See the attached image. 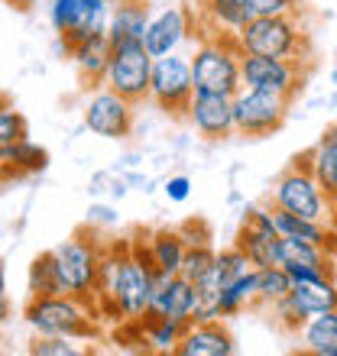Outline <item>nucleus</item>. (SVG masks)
<instances>
[{
	"label": "nucleus",
	"mask_w": 337,
	"mask_h": 356,
	"mask_svg": "<svg viewBox=\"0 0 337 356\" xmlns=\"http://www.w3.org/2000/svg\"><path fill=\"white\" fill-rule=\"evenodd\" d=\"M23 321L36 337H68L91 340L97 337V311L91 298L78 295H29Z\"/></svg>",
	"instance_id": "1"
},
{
	"label": "nucleus",
	"mask_w": 337,
	"mask_h": 356,
	"mask_svg": "<svg viewBox=\"0 0 337 356\" xmlns=\"http://www.w3.org/2000/svg\"><path fill=\"white\" fill-rule=\"evenodd\" d=\"M237 46L244 56H272V58H295L311 62V39L301 29L299 13L282 17H250L234 33Z\"/></svg>",
	"instance_id": "2"
},
{
	"label": "nucleus",
	"mask_w": 337,
	"mask_h": 356,
	"mask_svg": "<svg viewBox=\"0 0 337 356\" xmlns=\"http://www.w3.org/2000/svg\"><path fill=\"white\" fill-rule=\"evenodd\" d=\"M240 58H244V52L237 46L234 33H207L195 46V56H188L191 78H195V91H211V94L234 97L244 88Z\"/></svg>",
	"instance_id": "3"
},
{
	"label": "nucleus",
	"mask_w": 337,
	"mask_h": 356,
	"mask_svg": "<svg viewBox=\"0 0 337 356\" xmlns=\"http://www.w3.org/2000/svg\"><path fill=\"white\" fill-rule=\"evenodd\" d=\"M272 207H282L289 214L311 217V220H324L328 224V207L331 197L318 185V178L308 165V152H301L289 162V169L272 181Z\"/></svg>",
	"instance_id": "4"
},
{
	"label": "nucleus",
	"mask_w": 337,
	"mask_h": 356,
	"mask_svg": "<svg viewBox=\"0 0 337 356\" xmlns=\"http://www.w3.org/2000/svg\"><path fill=\"white\" fill-rule=\"evenodd\" d=\"M52 263L58 269V279L65 285V295H78V298H91L94 282H97V266H101L104 246L97 243V236H88V230H78L72 240L58 243L49 250Z\"/></svg>",
	"instance_id": "5"
},
{
	"label": "nucleus",
	"mask_w": 337,
	"mask_h": 356,
	"mask_svg": "<svg viewBox=\"0 0 337 356\" xmlns=\"http://www.w3.org/2000/svg\"><path fill=\"white\" fill-rule=\"evenodd\" d=\"M150 75H152V56L143 46V39L133 42H117L111 46V62L104 72V88L117 91L130 104L150 101Z\"/></svg>",
	"instance_id": "6"
},
{
	"label": "nucleus",
	"mask_w": 337,
	"mask_h": 356,
	"mask_svg": "<svg viewBox=\"0 0 337 356\" xmlns=\"http://www.w3.org/2000/svg\"><path fill=\"white\" fill-rule=\"evenodd\" d=\"M308 65L311 62H295V58L244 56L240 78H244V88H256V91H269L285 101H295L308 85Z\"/></svg>",
	"instance_id": "7"
},
{
	"label": "nucleus",
	"mask_w": 337,
	"mask_h": 356,
	"mask_svg": "<svg viewBox=\"0 0 337 356\" xmlns=\"http://www.w3.org/2000/svg\"><path fill=\"white\" fill-rule=\"evenodd\" d=\"M292 101L269 91H256V88H240L234 94V130L237 136H250L262 140L282 130V123L289 120Z\"/></svg>",
	"instance_id": "8"
},
{
	"label": "nucleus",
	"mask_w": 337,
	"mask_h": 356,
	"mask_svg": "<svg viewBox=\"0 0 337 356\" xmlns=\"http://www.w3.org/2000/svg\"><path fill=\"white\" fill-rule=\"evenodd\" d=\"M195 94V78H191V62L182 52L152 58L150 75V101L166 111L168 117H185L188 101Z\"/></svg>",
	"instance_id": "9"
},
{
	"label": "nucleus",
	"mask_w": 337,
	"mask_h": 356,
	"mask_svg": "<svg viewBox=\"0 0 337 356\" xmlns=\"http://www.w3.org/2000/svg\"><path fill=\"white\" fill-rule=\"evenodd\" d=\"M272 321L279 324L285 334H299L308 318L321 314V311H337V285L334 279L328 282H299L292 285L289 295L272 305Z\"/></svg>",
	"instance_id": "10"
},
{
	"label": "nucleus",
	"mask_w": 337,
	"mask_h": 356,
	"mask_svg": "<svg viewBox=\"0 0 337 356\" xmlns=\"http://www.w3.org/2000/svg\"><path fill=\"white\" fill-rule=\"evenodd\" d=\"M81 120L101 140H127L136 123V104H130L111 88L97 85L84 101Z\"/></svg>",
	"instance_id": "11"
},
{
	"label": "nucleus",
	"mask_w": 337,
	"mask_h": 356,
	"mask_svg": "<svg viewBox=\"0 0 337 356\" xmlns=\"http://www.w3.org/2000/svg\"><path fill=\"white\" fill-rule=\"evenodd\" d=\"M279 243H282V236L276 230V224H272L269 207H244L234 246L250 259L253 269L279 266Z\"/></svg>",
	"instance_id": "12"
},
{
	"label": "nucleus",
	"mask_w": 337,
	"mask_h": 356,
	"mask_svg": "<svg viewBox=\"0 0 337 356\" xmlns=\"http://www.w3.org/2000/svg\"><path fill=\"white\" fill-rule=\"evenodd\" d=\"M185 120L201 140H227L234 136V97L211 91H195L188 101Z\"/></svg>",
	"instance_id": "13"
},
{
	"label": "nucleus",
	"mask_w": 337,
	"mask_h": 356,
	"mask_svg": "<svg viewBox=\"0 0 337 356\" xmlns=\"http://www.w3.org/2000/svg\"><path fill=\"white\" fill-rule=\"evenodd\" d=\"M191 33H195V17L185 7H166L156 17H150L146 33H143V46L150 49L152 58L172 56L191 39Z\"/></svg>",
	"instance_id": "14"
},
{
	"label": "nucleus",
	"mask_w": 337,
	"mask_h": 356,
	"mask_svg": "<svg viewBox=\"0 0 337 356\" xmlns=\"http://www.w3.org/2000/svg\"><path fill=\"white\" fill-rule=\"evenodd\" d=\"M198 308V289L182 272L178 275H156V291L150 301L152 318H166L175 324H191V314Z\"/></svg>",
	"instance_id": "15"
},
{
	"label": "nucleus",
	"mask_w": 337,
	"mask_h": 356,
	"mask_svg": "<svg viewBox=\"0 0 337 356\" xmlns=\"http://www.w3.org/2000/svg\"><path fill=\"white\" fill-rule=\"evenodd\" d=\"M178 356H234L237 340L224 321H191L175 347Z\"/></svg>",
	"instance_id": "16"
},
{
	"label": "nucleus",
	"mask_w": 337,
	"mask_h": 356,
	"mask_svg": "<svg viewBox=\"0 0 337 356\" xmlns=\"http://www.w3.org/2000/svg\"><path fill=\"white\" fill-rule=\"evenodd\" d=\"M143 250L150 256L156 275H178L182 272V259H185V236L172 230V227H156L140 236Z\"/></svg>",
	"instance_id": "17"
},
{
	"label": "nucleus",
	"mask_w": 337,
	"mask_h": 356,
	"mask_svg": "<svg viewBox=\"0 0 337 356\" xmlns=\"http://www.w3.org/2000/svg\"><path fill=\"white\" fill-rule=\"evenodd\" d=\"M150 17L152 13H150V3H146V0H113L111 23H107V42L117 46V42L143 39Z\"/></svg>",
	"instance_id": "18"
},
{
	"label": "nucleus",
	"mask_w": 337,
	"mask_h": 356,
	"mask_svg": "<svg viewBox=\"0 0 337 356\" xmlns=\"http://www.w3.org/2000/svg\"><path fill=\"white\" fill-rule=\"evenodd\" d=\"M49 165V152L46 146L33 143L29 136L23 140H13L7 146H0V169L7 178H19V175H36V172H46Z\"/></svg>",
	"instance_id": "19"
},
{
	"label": "nucleus",
	"mask_w": 337,
	"mask_h": 356,
	"mask_svg": "<svg viewBox=\"0 0 337 356\" xmlns=\"http://www.w3.org/2000/svg\"><path fill=\"white\" fill-rule=\"evenodd\" d=\"M68 56L75 62L78 75L88 88H97L104 81V72H107V62H111V42L107 36H94L84 39V42H75L68 46Z\"/></svg>",
	"instance_id": "20"
},
{
	"label": "nucleus",
	"mask_w": 337,
	"mask_h": 356,
	"mask_svg": "<svg viewBox=\"0 0 337 356\" xmlns=\"http://www.w3.org/2000/svg\"><path fill=\"white\" fill-rule=\"evenodd\" d=\"M301 353L311 356H337V311H321L295 334Z\"/></svg>",
	"instance_id": "21"
},
{
	"label": "nucleus",
	"mask_w": 337,
	"mask_h": 356,
	"mask_svg": "<svg viewBox=\"0 0 337 356\" xmlns=\"http://www.w3.org/2000/svg\"><path fill=\"white\" fill-rule=\"evenodd\" d=\"M308 165L328 197H337V123L321 133V140L308 149Z\"/></svg>",
	"instance_id": "22"
},
{
	"label": "nucleus",
	"mask_w": 337,
	"mask_h": 356,
	"mask_svg": "<svg viewBox=\"0 0 337 356\" xmlns=\"http://www.w3.org/2000/svg\"><path fill=\"white\" fill-rule=\"evenodd\" d=\"M250 17L244 0H201V23L207 33H237Z\"/></svg>",
	"instance_id": "23"
},
{
	"label": "nucleus",
	"mask_w": 337,
	"mask_h": 356,
	"mask_svg": "<svg viewBox=\"0 0 337 356\" xmlns=\"http://www.w3.org/2000/svg\"><path fill=\"white\" fill-rule=\"evenodd\" d=\"M279 266H308V269H321L334 275V256L318 243H305V240H292L282 236L279 243Z\"/></svg>",
	"instance_id": "24"
},
{
	"label": "nucleus",
	"mask_w": 337,
	"mask_h": 356,
	"mask_svg": "<svg viewBox=\"0 0 337 356\" xmlns=\"http://www.w3.org/2000/svg\"><path fill=\"white\" fill-rule=\"evenodd\" d=\"M253 305H256V269L237 275L234 282H227L224 289H221V295H217V314L224 321L244 314Z\"/></svg>",
	"instance_id": "25"
},
{
	"label": "nucleus",
	"mask_w": 337,
	"mask_h": 356,
	"mask_svg": "<svg viewBox=\"0 0 337 356\" xmlns=\"http://www.w3.org/2000/svg\"><path fill=\"white\" fill-rule=\"evenodd\" d=\"M143 321V340H146V350L152 353H175L178 340L185 334L188 324H175V321H166V318H152L146 314Z\"/></svg>",
	"instance_id": "26"
},
{
	"label": "nucleus",
	"mask_w": 337,
	"mask_h": 356,
	"mask_svg": "<svg viewBox=\"0 0 337 356\" xmlns=\"http://www.w3.org/2000/svg\"><path fill=\"white\" fill-rule=\"evenodd\" d=\"M292 289L289 272L282 266H266V269H256V305L260 308H272L276 301H282Z\"/></svg>",
	"instance_id": "27"
},
{
	"label": "nucleus",
	"mask_w": 337,
	"mask_h": 356,
	"mask_svg": "<svg viewBox=\"0 0 337 356\" xmlns=\"http://www.w3.org/2000/svg\"><path fill=\"white\" fill-rule=\"evenodd\" d=\"M29 295H65V285L58 279V269L52 263V253H39L29 263Z\"/></svg>",
	"instance_id": "28"
},
{
	"label": "nucleus",
	"mask_w": 337,
	"mask_h": 356,
	"mask_svg": "<svg viewBox=\"0 0 337 356\" xmlns=\"http://www.w3.org/2000/svg\"><path fill=\"white\" fill-rule=\"evenodd\" d=\"M250 259H246L237 246H227V250H221V253L214 256V266H211V272H214V279L217 285L224 289L227 282H234L237 275H244V272H250Z\"/></svg>",
	"instance_id": "29"
},
{
	"label": "nucleus",
	"mask_w": 337,
	"mask_h": 356,
	"mask_svg": "<svg viewBox=\"0 0 337 356\" xmlns=\"http://www.w3.org/2000/svg\"><path fill=\"white\" fill-rule=\"evenodd\" d=\"M214 243H191L185 246V259H182V275H185L188 282H198L201 275H205L211 266H214Z\"/></svg>",
	"instance_id": "30"
},
{
	"label": "nucleus",
	"mask_w": 337,
	"mask_h": 356,
	"mask_svg": "<svg viewBox=\"0 0 337 356\" xmlns=\"http://www.w3.org/2000/svg\"><path fill=\"white\" fill-rule=\"evenodd\" d=\"M29 136V123L19 111H13V104H0V146H7L13 140Z\"/></svg>",
	"instance_id": "31"
},
{
	"label": "nucleus",
	"mask_w": 337,
	"mask_h": 356,
	"mask_svg": "<svg viewBox=\"0 0 337 356\" xmlns=\"http://www.w3.org/2000/svg\"><path fill=\"white\" fill-rule=\"evenodd\" d=\"M75 343L78 340H68V337H36L29 343V353L33 356H78V353H84Z\"/></svg>",
	"instance_id": "32"
},
{
	"label": "nucleus",
	"mask_w": 337,
	"mask_h": 356,
	"mask_svg": "<svg viewBox=\"0 0 337 356\" xmlns=\"http://www.w3.org/2000/svg\"><path fill=\"white\" fill-rule=\"evenodd\" d=\"M253 17H282V13H299V0H244Z\"/></svg>",
	"instance_id": "33"
},
{
	"label": "nucleus",
	"mask_w": 337,
	"mask_h": 356,
	"mask_svg": "<svg viewBox=\"0 0 337 356\" xmlns=\"http://www.w3.org/2000/svg\"><path fill=\"white\" fill-rule=\"evenodd\" d=\"M162 195H166L172 204L188 201V197H191V178L188 175H168L166 181H162Z\"/></svg>",
	"instance_id": "34"
},
{
	"label": "nucleus",
	"mask_w": 337,
	"mask_h": 356,
	"mask_svg": "<svg viewBox=\"0 0 337 356\" xmlns=\"http://www.w3.org/2000/svg\"><path fill=\"white\" fill-rule=\"evenodd\" d=\"M178 234L185 236V243H211L214 236H211V227L201 220V217H191V220H185V224L178 227Z\"/></svg>",
	"instance_id": "35"
},
{
	"label": "nucleus",
	"mask_w": 337,
	"mask_h": 356,
	"mask_svg": "<svg viewBox=\"0 0 337 356\" xmlns=\"http://www.w3.org/2000/svg\"><path fill=\"white\" fill-rule=\"evenodd\" d=\"M282 269L289 272L292 285H299V282H328L334 279L331 272H321V269H308V266H282Z\"/></svg>",
	"instance_id": "36"
},
{
	"label": "nucleus",
	"mask_w": 337,
	"mask_h": 356,
	"mask_svg": "<svg viewBox=\"0 0 337 356\" xmlns=\"http://www.w3.org/2000/svg\"><path fill=\"white\" fill-rule=\"evenodd\" d=\"M88 224H91V227H107V224H117V214H113L111 207L94 204L91 211H88Z\"/></svg>",
	"instance_id": "37"
},
{
	"label": "nucleus",
	"mask_w": 337,
	"mask_h": 356,
	"mask_svg": "<svg viewBox=\"0 0 337 356\" xmlns=\"http://www.w3.org/2000/svg\"><path fill=\"white\" fill-rule=\"evenodd\" d=\"M7 3L17 10H33V7H39V3H46V0H7Z\"/></svg>",
	"instance_id": "38"
},
{
	"label": "nucleus",
	"mask_w": 337,
	"mask_h": 356,
	"mask_svg": "<svg viewBox=\"0 0 337 356\" xmlns=\"http://www.w3.org/2000/svg\"><path fill=\"white\" fill-rule=\"evenodd\" d=\"M328 227L337 234V197H331V207H328Z\"/></svg>",
	"instance_id": "39"
},
{
	"label": "nucleus",
	"mask_w": 337,
	"mask_h": 356,
	"mask_svg": "<svg viewBox=\"0 0 337 356\" xmlns=\"http://www.w3.org/2000/svg\"><path fill=\"white\" fill-rule=\"evenodd\" d=\"M10 321V298H0V324Z\"/></svg>",
	"instance_id": "40"
},
{
	"label": "nucleus",
	"mask_w": 337,
	"mask_h": 356,
	"mask_svg": "<svg viewBox=\"0 0 337 356\" xmlns=\"http://www.w3.org/2000/svg\"><path fill=\"white\" fill-rule=\"evenodd\" d=\"M0 298H7V272H3V263H0Z\"/></svg>",
	"instance_id": "41"
},
{
	"label": "nucleus",
	"mask_w": 337,
	"mask_h": 356,
	"mask_svg": "<svg viewBox=\"0 0 337 356\" xmlns=\"http://www.w3.org/2000/svg\"><path fill=\"white\" fill-rule=\"evenodd\" d=\"M3 181H7V175H3V169H0V185H3Z\"/></svg>",
	"instance_id": "42"
},
{
	"label": "nucleus",
	"mask_w": 337,
	"mask_h": 356,
	"mask_svg": "<svg viewBox=\"0 0 337 356\" xmlns=\"http://www.w3.org/2000/svg\"><path fill=\"white\" fill-rule=\"evenodd\" d=\"M0 104H7V94H3V91H0Z\"/></svg>",
	"instance_id": "43"
},
{
	"label": "nucleus",
	"mask_w": 337,
	"mask_h": 356,
	"mask_svg": "<svg viewBox=\"0 0 337 356\" xmlns=\"http://www.w3.org/2000/svg\"><path fill=\"white\" fill-rule=\"evenodd\" d=\"M0 343H3V340H0Z\"/></svg>",
	"instance_id": "44"
}]
</instances>
